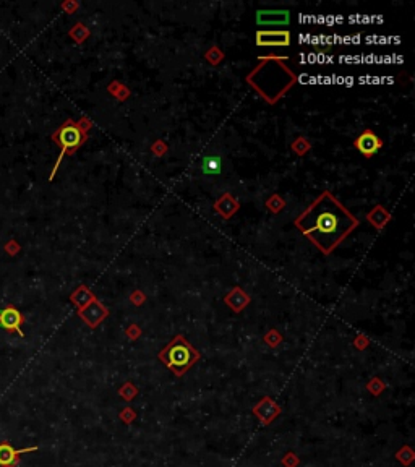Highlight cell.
Masks as SVG:
<instances>
[{"label":"cell","instance_id":"4","mask_svg":"<svg viewBox=\"0 0 415 467\" xmlns=\"http://www.w3.org/2000/svg\"><path fill=\"white\" fill-rule=\"evenodd\" d=\"M36 449H38V446L15 449L9 441H2L0 443V467H17L21 459V454L33 452Z\"/></svg>","mask_w":415,"mask_h":467},{"label":"cell","instance_id":"7","mask_svg":"<svg viewBox=\"0 0 415 467\" xmlns=\"http://www.w3.org/2000/svg\"><path fill=\"white\" fill-rule=\"evenodd\" d=\"M59 141H60V146H62V156H63L65 151L75 149L76 146L81 144L83 135H81V131H79V128H76L73 125H67L59 131ZM60 158H59V161H60Z\"/></svg>","mask_w":415,"mask_h":467},{"label":"cell","instance_id":"5","mask_svg":"<svg viewBox=\"0 0 415 467\" xmlns=\"http://www.w3.org/2000/svg\"><path fill=\"white\" fill-rule=\"evenodd\" d=\"M253 414L257 415L261 425H268V423H271L281 414V407L271 398H263L253 407Z\"/></svg>","mask_w":415,"mask_h":467},{"label":"cell","instance_id":"13","mask_svg":"<svg viewBox=\"0 0 415 467\" xmlns=\"http://www.w3.org/2000/svg\"><path fill=\"white\" fill-rule=\"evenodd\" d=\"M93 298H94L93 294H90V292L86 290V289H79L78 292H75V294L71 295V300H73L79 306V308H83V306L88 303L90 300H93Z\"/></svg>","mask_w":415,"mask_h":467},{"label":"cell","instance_id":"14","mask_svg":"<svg viewBox=\"0 0 415 467\" xmlns=\"http://www.w3.org/2000/svg\"><path fill=\"white\" fill-rule=\"evenodd\" d=\"M120 396L125 399V401H132L136 394H138V390H136V386L135 384H132V383H125L120 388Z\"/></svg>","mask_w":415,"mask_h":467},{"label":"cell","instance_id":"9","mask_svg":"<svg viewBox=\"0 0 415 467\" xmlns=\"http://www.w3.org/2000/svg\"><path fill=\"white\" fill-rule=\"evenodd\" d=\"M381 144H383V143H381L380 138L371 133L370 130H367L365 133L360 135V136L355 140V146L359 148V151L362 152V154L367 156V158L373 156L375 152L381 148Z\"/></svg>","mask_w":415,"mask_h":467},{"label":"cell","instance_id":"18","mask_svg":"<svg viewBox=\"0 0 415 467\" xmlns=\"http://www.w3.org/2000/svg\"><path fill=\"white\" fill-rule=\"evenodd\" d=\"M282 464L286 465V467H297V464H298V457L294 454V452H287L286 457L282 459Z\"/></svg>","mask_w":415,"mask_h":467},{"label":"cell","instance_id":"19","mask_svg":"<svg viewBox=\"0 0 415 467\" xmlns=\"http://www.w3.org/2000/svg\"><path fill=\"white\" fill-rule=\"evenodd\" d=\"M266 341L269 342V344L276 346V344H278V342L281 341V338H279V334H278V333L273 331V333H269V334L266 336Z\"/></svg>","mask_w":415,"mask_h":467},{"label":"cell","instance_id":"2","mask_svg":"<svg viewBox=\"0 0 415 467\" xmlns=\"http://www.w3.org/2000/svg\"><path fill=\"white\" fill-rule=\"evenodd\" d=\"M161 360L165 363L167 368H171L177 376H182L192 365L200 359L198 350L193 349L184 339V336H177L161 354Z\"/></svg>","mask_w":415,"mask_h":467},{"label":"cell","instance_id":"10","mask_svg":"<svg viewBox=\"0 0 415 467\" xmlns=\"http://www.w3.org/2000/svg\"><path fill=\"white\" fill-rule=\"evenodd\" d=\"M79 315H81V318L88 323V326H91V328H96L101 321H103L107 315H109V312L104 308L103 305H99L98 302H93L88 308H85V310H81L79 312Z\"/></svg>","mask_w":415,"mask_h":467},{"label":"cell","instance_id":"1","mask_svg":"<svg viewBox=\"0 0 415 467\" xmlns=\"http://www.w3.org/2000/svg\"><path fill=\"white\" fill-rule=\"evenodd\" d=\"M357 224L359 221L327 192L310 204L295 221L303 236L324 253L333 252L357 227Z\"/></svg>","mask_w":415,"mask_h":467},{"label":"cell","instance_id":"17","mask_svg":"<svg viewBox=\"0 0 415 467\" xmlns=\"http://www.w3.org/2000/svg\"><path fill=\"white\" fill-rule=\"evenodd\" d=\"M120 419L125 423H130V422H133L136 419V412L133 411V409L127 407V409H123V411L120 412Z\"/></svg>","mask_w":415,"mask_h":467},{"label":"cell","instance_id":"12","mask_svg":"<svg viewBox=\"0 0 415 467\" xmlns=\"http://www.w3.org/2000/svg\"><path fill=\"white\" fill-rule=\"evenodd\" d=\"M230 295H232V297H235V300H225V302H227V303H229V305L232 306V308H234V310H237V312H238V310H242L243 306H245L246 303L250 302L248 295H243V294H242V292H240V290H235V292H232Z\"/></svg>","mask_w":415,"mask_h":467},{"label":"cell","instance_id":"16","mask_svg":"<svg viewBox=\"0 0 415 467\" xmlns=\"http://www.w3.org/2000/svg\"><path fill=\"white\" fill-rule=\"evenodd\" d=\"M367 388L370 390V393L373 394V396H378V394H381V391L384 390V384H383L378 378H373V379H371V381L368 383Z\"/></svg>","mask_w":415,"mask_h":467},{"label":"cell","instance_id":"8","mask_svg":"<svg viewBox=\"0 0 415 467\" xmlns=\"http://www.w3.org/2000/svg\"><path fill=\"white\" fill-rule=\"evenodd\" d=\"M258 46H289L290 33L289 31H258L257 33Z\"/></svg>","mask_w":415,"mask_h":467},{"label":"cell","instance_id":"3","mask_svg":"<svg viewBox=\"0 0 415 467\" xmlns=\"http://www.w3.org/2000/svg\"><path fill=\"white\" fill-rule=\"evenodd\" d=\"M23 315L15 308L13 305H9L5 310H0V328L10 331V333H18L23 338V331H21V325H23Z\"/></svg>","mask_w":415,"mask_h":467},{"label":"cell","instance_id":"15","mask_svg":"<svg viewBox=\"0 0 415 467\" xmlns=\"http://www.w3.org/2000/svg\"><path fill=\"white\" fill-rule=\"evenodd\" d=\"M396 457H397V461H400V462L405 464V465H409V464L413 461V451H412L409 446H405V448H402V449L397 451Z\"/></svg>","mask_w":415,"mask_h":467},{"label":"cell","instance_id":"11","mask_svg":"<svg viewBox=\"0 0 415 467\" xmlns=\"http://www.w3.org/2000/svg\"><path fill=\"white\" fill-rule=\"evenodd\" d=\"M201 171L208 175H217L222 171V163L217 156H205L201 159Z\"/></svg>","mask_w":415,"mask_h":467},{"label":"cell","instance_id":"6","mask_svg":"<svg viewBox=\"0 0 415 467\" xmlns=\"http://www.w3.org/2000/svg\"><path fill=\"white\" fill-rule=\"evenodd\" d=\"M290 21L287 10H260L257 13V23L260 26H286Z\"/></svg>","mask_w":415,"mask_h":467}]
</instances>
